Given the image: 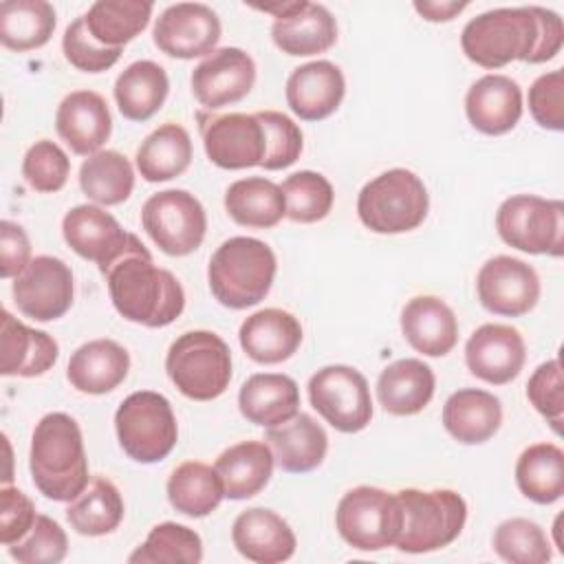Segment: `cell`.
Masks as SVG:
<instances>
[{
	"label": "cell",
	"mask_w": 564,
	"mask_h": 564,
	"mask_svg": "<svg viewBox=\"0 0 564 564\" xmlns=\"http://www.w3.org/2000/svg\"><path fill=\"white\" fill-rule=\"evenodd\" d=\"M564 42L562 18L544 7H502L471 18L460 33L465 57L482 68H502L516 59L542 64Z\"/></svg>",
	"instance_id": "cell-1"
},
{
	"label": "cell",
	"mask_w": 564,
	"mask_h": 564,
	"mask_svg": "<svg viewBox=\"0 0 564 564\" xmlns=\"http://www.w3.org/2000/svg\"><path fill=\"white\" fill-rule=\"evenodd\" d=\"M104 275L112 306L128 322L161 328L172 324L185 308L181 282L167 269L152 262L141 240L115 260Z\"/></svg>",
	"instance_id": "cell-2"
},
{
	"label": "cell",
	"mask_w": 564,
	"mask_h": 564,
	"mask_svg": "<svg viewBox=\"0 0 564 564\" xmlns=\"http://www.w3.org/2000/svg\"><path fill=\"white\" fill-rule=\"evenodd\" d=\"M29 469L33 485L48 500L70 502L86 489L90 478L84 436L70 414L48 412L35 423Z\"/></svg>",
	"instance_id": "cell-3"
},
{
	"label": "cell",
	"mask_w": 564,
	"mask_h": 564,
	"mask_svg": "<svg viewBox=\"0 0 564 564\" xmlns=\"http://www.w3.org/2000/svg\"><path fill=\"white\" fill-rule=\"evenodd\" d=\"M275 271V253L267 242L249 236H234L209 258L207 282L212 295L223 306L242 311L267 297Z\"/></svg>",
	"instance_id": "cell-4"
},
{
	"label": "cell",
	"mask_w": 564,
	"mask_h": 564,
	"mask_svg": "<svg viewBox=\"0 0 564 564\" xmlns=\"http://www.w3.org/2000/svg\"><path fill=\"white\" fill-rule=\"evenodd\" d=\"M401 509V531L394 546L403 553H430L452 544L465 522L467 502L452 489H401L394 494Z\"/></svg>",
	"instance_id": "cell-5"
},
{
	"label": "cell",
	"mask_w": 564,
	"mask_h": 564,
	"mask_svg": "<svg viewBox=\"0 0 564 564\" xmlns=\"http://www.w3.org/2000/svg\"><path fill=\"white\" fill-rule=\"evenodd\" d=\"M165 370L183 397L214 401L229 388L231 350L212 330H187L172 341Z\"/></svg>",
	"instance_id": "cell-6"
},
{
	"label": "cell",
	"mask_w": 564,
	"mask_h": 564,
	"mask_svg": "<svg viewBox=\"0 0 564 564\" xmlns=\"http://www.w3.org/2000/svg\"><path fill=\"white\" fill-rule=\"evenodd\" d=\"M430 209L423 181L394 167L368 181L357 196V216L375 234H405L416 229Z\"/></svg>",
	"instance_id": "cell-7"
},
{
	"label": "cell",
	"mask_w": 564,
	"mask_h": 564,
	"mask_svg": "<svg viewBox=\"0 0 564 564\" xmlns=\"http://www.w3.org/2000/svg\"><path fill=\"white\" fill-rule=\"evenodd\" d=\"M115 430L123 454L145 465L163 460L178 441L172 405L154 390L128 394L115 412Z\"/></svg>",
	"instance_id": "cell-8"
},
{
	"label": "cell",
	"mask_w": 564,
	"mask_h": 564,
	"mask_svg": "<svg viewBox=\"0 0 564 564\" xmlns=\"http://www.w3.org/2000/svg\"><path fill=\"white\" fill-rule=\"evenodd\" d=\"M496 229L502 242L531 256L564 253V203L535 194H516L500 203Z\"/></svg>",
	"instance_id": "cell-9"
},
{
	"label": "cell",
	"mask_w": 564,
	"mask_h": 564,
	"mask_svg": "<svg viewBox=\"0 0 564 564\" xmlns=\"http://www.w3.org/2000/svg\"><path fill=\"white\" fill-rule=\"evenodd\" d=\"M335 527L344 542L357 551L394 546L401 531L399 500L381 487H352L337 505Z\"/></svg>",
	"instance_id": "cell-10"
},
{
	"label": "cell",
	"mask_w": 564,
	"mask_h": 564,
	"mask_svg": "<svg viewBox=\"0 0 564 564\" xmlns=\"http://www.w3.org/2000/svg\"><path fill=\"white\" fill-rule=\"evenodd\" d=\"M141 227L167 256H189L207 231V214L200 200L187 189H163L141 207Z\"/></svg>",
	"instance_id": "cell-11"
},
{
	"label": "cell",
	"mask_w": 564,
	"mask_h": 564,
	"mask_svg": "<svg viewBox=\"0 0 564 564\" xmlns=\"http://www.w3.org/2000/svg\"><path fill=\"white\" fill-rule=\"evenodd\" d=\"M308 399L317 414L344 434L361 432L372 419V397L366 377L344 364L319 368L308 379Z\"/></svg>",
	"instance_id": "cell-12"
},
{
	"label": "cell",
	"mask_w": 564,
	"mask_h": 564,
	"mask_svg": "<svg viewBox=\"0 0 564 564\" xmlns=\"http://www.w3.org/2000/svg\"><path fill=\"white\" fill-rule=\"evenodd\" d=\"M13 302L18 311L35 322H53L73 306V271L53 256H35L15 275Z\"/></svg>",
	"instance_id": "cell-13"
},
{
	"label": "cell",
	"mask_w": 564,
	"mask_h": 564,
	"mask_svg": "<svg viewBox=\"0 0 564 564\" xmlns=\"http://www.w3.org/2000/svg\"><path fill=\"white\" fill-rule=\"evenodd\" d=\"M256 9L271 13V37L275 46L293 57L326 53L337 42V20L324 4L295 0L258 4Z\"/></svg>",
	"instance_id": "cell-14"
},
{
	"label": "cell",
	"mask_w": 564,
	"mask_h": 564,
	"mask_svg": "<svg viewBox=\"0 0 564 564\" xmlns=\"http://www.w3.org/2000/svg\"><path fill=\"white\" fill-rule=\"evenodd\" d=\"M220 20L216 11L203 2L170 4L154 22V46L176 59L207 57L220 40Z\"/></svg>",
	"instance_id": "cell-15"
},
{
	"label": "cell",
	"mask_w": 564,
	"mask_h": 564,
	"mask_svg": "<svg viewBox=\"0 0 564 564\" xmlns=\"http://www.w3.org/2000/svg\"><path fill=\"white\" fill-rule=\"evenodd\" d=\"M207 159L223 170H245L262 165L267 156V134L256 115L229 112L205 117L198 112Z\"/></svg>",
	"instance_id": "cell-16"
},
{
	"label": "cell",
	"mask_w": 564,
	"mask_h": 564,
	"mask_svg": "<svg viewBox=\"0 0 564 564\" xmlns=\"http://www.w3.org/2000/svg\"><path fill=\"white\" fill-rule=\"evenodd\" d=\"M476 293L489 313L520 317L538 304L540 278L535 269L520 258L494 256L476 275Z\"/></svg>",
	"instance_id": "cell-17"
},
{
	"label": "cell",
	"mask_w": 564,
	"mask_h": 564,
	"mask_svg": "<svg viewBox=\"0 0 564 564\" xmlns=\"http://www.w3.org/2000/svg\"><path fill=\"white\" fill-rule=\"evenodd\" d=\"M66 245L84 260H90L104 273L139 238L126 231L112 214L99 205H77L62 220Z\"/></svg>",
	"instance_id": "cell-18"
},
{
	"label": "cell",
	"mask_w": 564,
	"mask_h": 564,
	"mask_svg": "<svg viewBox=\"0 0 564 564\" xmlns=\"http://www.w3.org/2000/svg\"><path fill=\"white\" fill-rule=\"evenodd\" d=\"M192 93L207 110L245 99L256 84V62L238 46H223L209 53L192 70Z\"/></svg>",
	"instance_id": "cell-19"
},
{
	"label": "cell",
	"mask_w": 564,
	"mask_h": 564,
	"mask_svg": "<svg viewBox=\"0 0 564 564\" xmlns=\"http://www.w3.org/2000/svg\"><path fill=\"white\" fill-rule=\"evenodd\" d=\"M527 359V346L518 328L507 324H482L465 344L469 372L491 386L513 381Z\"/></svg>",
	"instance_id": "cell-20"
},
{
	"label": "cell",
	"mask_w": 564,
	"mask_h": 564,
	"mask_svg": "<svg viewBox=\"0 0 564 564\" xmlns=\"http://www.w3.org/2000/svg\"><path fill=\"white\" fill-rule=\"evenodd\" d=\"M55 130L75 154L90 156L99 152L112 132L106 99L95 90L68 93L57 106Z\"/></svg>",
	"instance_id": "cell-21"
},
{
	"label": "cell",
	"mask_w": 564,
	"mask_h": 564,
	"mask_svg": "<svg viewBox=\"0 0 564 564\" xmlns=\"http://www.w3.org/2000/svg\"><path fill=\"white\" fill-rule=\"evenodd\" d=\"M231 542L242 557L256 564L286 562L297 546L289 522L264 507H251L236 516L231 524Z\"/></svg>",
	"instance_id": "cell-22"
},
{
	"label": "cell",
	"mask_w": 564,
	"mask_h": 564,
	"mask_svg": "<svg viewBox=\"0 0 564 564\" xmlns=\"http://www.w3.org/2000/svg\"><path fill=\"white\" fill-rule=\"evenodd\" d=\"M346 95V79L337 64L315 59L297 66L286 79V104L304 121L330 117Z\"/></svg>",
	"instance_id": "cell-23"
},
{
	"label": "cell",
	"mask_w": 564,
	"mask_h": 564,
	"mask_svg": "<svg viewBox=\"0 0 564 564\" xmlns=\"http://www.w3.org/2000/svg\"><path fill=\"white\" fill-rule=\"evenodd\" d=\"M522 90L507 75H482L465 95V115L469 123L489 137L511 132L522 117Z\"/></svg>",
	"instance_id": "cell-24"
},
{
	"label": "cell",
	"mask_w": 564,
	"mask_h": 564,
	"mask_svg": "<svg viewBox=\"0 0 564 564\" xmlns=\"http://www.w3.org/2000/svg\"><path fill=\"white\" fill-rule=\"evenodd\" d=\"M238 339L249 359L273 366L295 355L302 344V324L289 311L262 308L240 324Z\"/></svg>",
	"instance_id": "cell-25"
},
{
	"label": "cell",
	"mask_w": 564,
	"mask_h": 564,
	"mask_svg": "<svg viewBox=\"0 0 564 564\" xmlns=\"http://www.w3.org/2000/svg\"><path fill=\"white\" fill-rule=\"evenodd\" d=\"M59 357L57 341L15 319L2 308L0 326V372L4 377H40L55 366Z\"/></svg>",
	"instance_id": "cell-26"
},
{
	"label": "cell",
	"mask_w": 564,
	"mask_h": 564,
	"mask_svg": "<svg viewBox=\"0 0 564 564\" xmlns=\"http://www.w3.org/2000/svg\"><path fill=\"white\" fill-rule=\"evenodd\" d=\"M405 341L425 357H443L458 341V319L436 295H416L401 311Z\"/></svg>",
	"instance_id": "cell-27"
},
{
	"label": "cell",
	"mask_w": 564,
	"mask_h": 564,
	"mask_svg": "<svg viewBox=\"0 0 564 564\" xmlns=\"http://www.w3.org/2000/svg\"><path fill=\"white\" fill-rule=\"evenodd\" d=\"M264 441L273 452L275 465L289 474L317 469L328 452V436L324 427L304 412H297L282 425L267 427Z\"/></svg>",
	"instance_id": "cell-28"
},
{
	"label": "cell",
	"mask_w": 564,
	"mask_h": 564,
	"mask_svg": "<svg viewBox=\"0 0 564 564\" xmlns=\"http://www.w3.org/2000/svg\"><path fill=\"white\" fill-rule=\"evenodd\" d=\"M130 370L128 350L115 339L82 344L68 359L66 379L84 394H106L121 386Z\"/></svg>",
	"instance_id": "cell-29"
},
{
	"label": "cell",
	"mask_w": 564,
	"mask_h": 564,
	"mask_svg": "<svg viewBox=\"0 0 564 564\" xmlns=\"http://www.w3.org/2000/svg\"><path fill=\"white\" fill-rule=\"evenodd\" d=\"M238 408L249 423L275 427L297 414L300 388L289 375L258 372L240 386Z\"/></svg>",
	"instance_id": "cell-30"
},
{
	"label": "cell",
	"mask_w": 564,
	"mask_h": 564,
	"mask_svg": "<svg viewBox=\"0 0 564 564\" xmlns=\"http://www.w3.org/2000/svg\"><path fill=\"white\" fill-rule=\"evenodd\" d=\"M443 425L463 445L487 443L502 425L500 399L480 388H460L443 405Z\"/></svg>",
	"instance_id": "cell-31"
},
{
	"label": "cell",
	"mask_w": 564,
	"mask_h": 564,
	"mask_svg": "<svg viewBox=\"0 0 564 564\" xmlns=\"http://www.w3.org/2000/svg\"><path fill=\"white\" fill-rule=\"evenodd\" d=\"M434 370L414 357L392 361L379 372L377 399L388 414L412 416L419 414L434 397Z\"/></svg>",
	"instance_id": "cell-32"
},
{
	"label": "cell",
	"mask_w": 564,
	"mask_h": 564,
	"mask_svg": "<svg viewBox=\"0 0 564 564\" xmlns=\"http://www.w3.org/2000/svg\"><path fill=\"white\" fill-rule=\"evenodd\" d=\"M273 452L267 441H240L227 447L214 463L225 498L247 500L260 494L273 474Z\"/></svg>",
	"instance_id": "cell-33"
},
{
	"label": "cell",
	"mask_w": 564,
	"mask_h": 564,
	"mask_svg": "<svg viewBox=\"0 0 564 564\" xmlns=\"http://www.w3.org/2000/svg\"><path fill=\"white\" fill-rule=\"evenodd\" d=\"M167 93V73L152 59L132 62L115 82L117 108L130 121L152 119L163 108Z\"/></svg>",
	"instance_id": "cell-34"
},
{
	"label": "cell",
	"mask_w": 564,
	"mask_h": 564,
	"mask_svg": "<svg viewBox=\"0 0 564 564\" xmlns=\"http://www.w3.org/2000/svg\"><path fill=\"white\" fill-rule=\"evenodd\" d=\"M225 209L242 227L271 229L286 216V200L278 183L264 176H247L227 187Z\"/></svg>",
	"instance_id": "cell-35"
},
{
	"label": "cell",
	"mask_w": 564,
	"mask_h": 564,
	"mask_svg": "<svg viewBox=\"0 0 564 564\" xmlns=\"http://www.w3.org/2000/svg\"><path fill=\"white\" fill-rule=\"evenodd\" d=\"M137 170L148 183H163L181 176L192 161L189 132L174 121L152 130L137 150Z\"/></svg>",
	"instance_id": "cell-36"
},
{
	"label": "cell",
	"mask_w": 564,
	"mask_h": 564,
	"mask_svg": "<svg viewBox=\"0 0 564 564\" xmlns=\"http://www.w3.org/2000/svg\"><path fill=\"white\" fill-rule=\"evenodd\" d=\"M123 511V498L117 485L104 476H95L66 507V520L79 535L97 538L112 533L121 524Z\"/></svg>",
	"instance_id": "cell-37"
},
{
	"label": "cell",
	"mask_w": 564,
	"mask_h": 564,
	"mask_svg": "<svg viewBox=\"0 0 564 564\" xmlns=\"http://www.w3.org/2000/svg\"><path fill=\"white\" fill-rule=\"evenodd\" d=\"M165 491L170 505L189 518L209 516L225 498L218 471L200 460L181 463L170 474Z\"/></svg>",
	"instance_id": "cell-38"
},
{
	"label": "cell",
	"mask_w": 564,
	"mask_h": 564,
	"mask_svg": "<svg viewBox=\"0 0 564 564\" xmlns=\"http://www.w3.org/2000/svg\"><path fill=\"white\" fill-rule=\"evenodd\" d=\"M55 9L46 0H4L0 4V42L15 53L44 46L55 31Z\"/></svg>",
	"instance_id": "cell-39"
},
{
	"label": "cell",
	"mask_w": 564,
	"mask_h": 564,
	"mask_svg": "<svg viewBox=\"0 0 564 564\" xmlns=\"http://www.w3.org/2000/svg\"><path fill=\"white\" fill-rule=\"evenodd\" d=\"M516 482L524 498L551 505L564 494V452L555 443L529 445L516 463Z\"/></svg>",
	"instance_id": "cell-40"
},
{
	"label": "cell",
	"mask_w": 564,
	"mask_h": 564,
	"mask_svg": "<svg viewBox=\"0 0 564 564\" xmlns=\"http://www.w3.org/2000/svg\"><path fill=\"white\" fill-rule=\"evenodd\" d=\"M152 18V2L143 0H97L84 13L90 35L112 48H123Z\"/></svg>",
	"instance_id": "cell-41"
},
{
	"label": "cell",
	"mask_w": 564,
	"mask_h": 564,
	"mask_svg": "<svg viewBox=\"0 0 564 564\" xmlns=\"http://www.w3.org/2000/svg\"><path fill=\"white\" fill-rule=\"evenodd\" d=\"M79 187L97 205H119L134 189L132 163L117 150H99L82 163Z\"/></svg>",
	"instance_id": "cell-42"
},
{
	"label": "cell",
	"mask_w": 564,
	"mask_h": 564,
	"mask_svg": "<svg viewBox=\"0 0 564 564\" xmlns=\"http://www.w3.org/2000/svg\"><path fill=\"white\" fill-rule=\"evenodd\" d=\"M200 560V535L194 529L176 522H161L152 527L145 542L128 557L132 564H198Z\"/></svg>",
	"instance_id": "cell-43"
},
{
	"label": "cell",
	"mask_w": 564,
	"mask_h": 564,
	"mask_svg": "<svg viewBox=\"0 0 564 564\" xmlns=\"http://www.w3.org/2000/svg\"><path fill=\"white\" fill-rule=\"evenodd\" d=\"M286 200V218L293 223L311 225L324 220L335 200L330 181L313 170H300L284 178L280 185Z\"/></svg>",
	"instance_id": "cell-44"
},
{
	"label": "cell",
	"mask_w": 564,
	"mask_h": 564,
	"mask_svg": "<svg viewBox=\"0 0 564 564\" xmlns=\"http://www.w3.org/2000/svg\"><path fill=\"white\" fill-rule=\"evenodd\" d=\"M494 551L509 564H544L553 557L544 529L529 518H509L494 531Z\"/></svg>",
	"instance_id": "cell-45"
},
{
	"label": "cell",
	"mask_w": 564,
	"mask_h": 564,
	"mask_svg": "<svg viewBox=\"0 0 564 564\" xmlns=\"http://www.w3.org/2000/svg\"><path fill=\"white\" fill-rule=\"evenodd\" d=\"M7 551L20 564H57L68 553V538L53 518L37 513L31 531Z\"/></svg>",
	"instance_id": "cell-46"
},
{
	"label": "cell",
	"mask_w": 564,
	"mask_h": 564,
	"mask_svg": "<svg viewBox=\"0 0 564 564\" xmlns=\"http://www.w3.org/2000/svg\"><path fill=\"white\" fill-rule=\"evenodd\" d=\"M70 174V159L66 152L48 141H35L22 159V176L35 192H59Z\"/></svg>",
	"instance_id": "cell-47"
},
{
	"label": "cell",
	"mask_w": 564,
	"mask_h": 564,
	"mask_svg": "<svg viewBox=\"0 0 564 564\" xmlns=\"http://www.w3.org/2000/svg\"><path fill=\"white\" fill-rule=\"evenodd\" d=\"M267 134V156L260 167L273 172L293 165L302 154V130L300 126L278 110H260L256 112Z\"/></svg>",
	"instance_id": "cell-48"
},
{
	"label": "cell",
	"mask_w": 564,
	"mask_h": 564,
	"mask_svg": "<svg viewBox=\"0 0 564 564\" xmlns=\"http://www.w3.org/2000/svg\"><path fill=\"white\" fill-rule=\"evenodd\" d=\"M62 51L64 57L70 66H75L82 73H104L110 66L117 64V59L121 57L123 48H112V46H104L99 44L88 26L84 15L73 20L62 37Z\"/></svg>",
	"instance_id": "cell-49"
},
{
	"label": "cell",
	"mask_w": 564,
	"mask_h": 564,
	"mask_svg": "<svg viewBox=\"0 0 564 564\" xmlns=\"http://www.w3.org/2000/svg\"><path fill=\"white\" fill-rule=\"evenodd\" d=\"M527 399L560 434L564 421V377L560 359L540 364L527 381Z\"/></svg>",
	"instance_id": "cell-50"
},
{
	"label": "cell",
	"mask_w": 564,
	"mask_h": 564,
	"mask_svg": "<svg viewBox=\"0 0 564 564\" xmlns=\"http://www.w3.org/2000/svg\"><path fill=\"white\" fill-rule=\"evenodd\" d=\"M529 112L540 128L564 130V73L562 68L540 75L529 88Z\"/></svg>",
	"instance_id": "cell-51"
},
{
	"label": "cell",
	"mask_w": 564,
	"mask_h": 564,
	"mask_svg": "<svg viewBox=\"0 0 564 564\" xmlns=\"http://www.w3.org/2000/svg\"><path fill=\"white\" fill-rule=\"evenodd\" d=\"M35 520L37 513L33 500L24 491L4 485L0 489V542L4 546L20 542Z\"/></svg>",
	"instance_id": "cell-52"
},
{
	"label": "cell",
	"mask_w": 564,
	"mask_h": 564,
	"mask_svg": "<svg viewBox=\"0 0 564 564\" xmlns=\"http://www.w3.org/2000/svg\"><path fill=\"white\" fill-rule=\"evenodd\" d=\"M31 262V242L26 231L11 220L0 225V275L15 278Z\"/></svg>",
	"instance_id": "cell-53"
},
{
	"label": "cell",
	"mask_w": 564,
	"mask_h": 564,
	"mask_svg": "<svg viewBox=\"0 0 564 564\" xmlns=\"http://www.w3.org/2000/svg\"><path fill=\"white\" fill-rule=\"evenodd\" d=\"M416 13L427 20V22H449L454 20L460 11L467 9V2H414Z\"/></svg>",
	"instance_id": "cell-54"
}]
</instances>
